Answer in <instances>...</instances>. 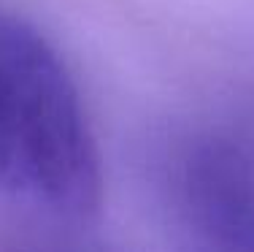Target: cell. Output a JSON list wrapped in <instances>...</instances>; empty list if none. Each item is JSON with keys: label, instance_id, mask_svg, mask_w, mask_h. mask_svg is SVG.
Listing matches in <instances>:
<instances>
[{"label": "cell", "instance_id": "6da1fadb", "mask_svg": "<svg viewBox=\"0 0 254 252\" xmlns=\"http://www.w3.org/2000/svg\"><path fill=\"white\" fill-rule=\"evenodd\" d=\"M0 187L65 220L103 198L100 155L73 76L30 22L0 11Z\"/></svg>", "mask_w": 254, "mask_h": 252}, {"label": "cell", "instance_id": "7a4b0ae2", "mask_svg": "<svg viewBox=\"0 0 254 252\" xmlns=\"http://www.w3.org/2000/svg\"><path fill=\"white\" fill-rule=\"evenodd\" d=\"M173 203L195 252H254V166L225 139H197L176 160Z\"/></svg>", "mask_w": 254, "mask_h": 252}]
</instances>
